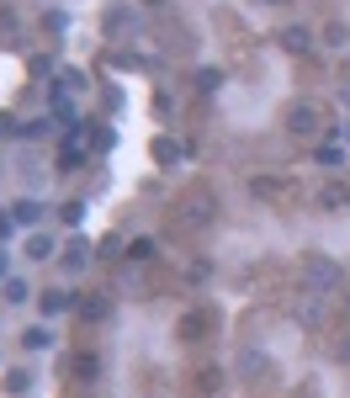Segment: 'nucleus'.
Here are the masks:
<instances>
[{"label": "nucleus", "mask_w": 350, "mask_h": 398, "mask_svg": "<svg viewBox=\"0 0 350 398\" xmlns=\"http://www.w3.org/2000/svg\"><path fill=\"white\" fill-rule=\"evenodd\" d=\"M303 287H308V292H334V287H340V266H334L329 255H308L303 260Z\"/></svg>", "instance_id": "nucleus-1"}, {"label": "nucleus", "mask_w": 350, "mask_h": 398, "mask_svg": "<svg viewBox=\"0 0 350 398\" xmlns=\"http://www.w3.org/2000/svg\"><path fill=\"white\" fill-rule=\"evenodd\" d=\"M234 372H239V382H255V388L276 377L271 356H266V351H255V345H249V351H239V366H234Z\"/></svg>", "instance_id": "nucleus-2"}, {"label": "nucleus", "mask_w": 350, "mask_h": 398, "mask_svg": "<svg viewBox=\"0 0 350 398\" xmlns=\"http://www.w3.org/2000/svg\"><path fill=\"white\" fill-rule=\"evenodd\" d=\"M287 128H292V133H318V128H324V112L308 106V101H297V106H292V117H287Z\"/></svg>", "instance_id": "nucleus-3"}, {"label": "nucleus", "mask_w": 350, "mask_h": 398, "mask_svg": "<svg viewBox=\"0 0 350 398\" xmlns=\"http://www.w3.org/2000/svg\"><path fill=\"white\" fill-rule=\"evenodd\" d=\"M282 48L303 59V54H308V48H313V32H308V27H287V32H282Z\"/></svg>", "instance_id": "nucleus-4"}, {"label": "nucleus", "mask_w": 350, "mask_h": 398, "mask_svg": "<svg viewBox=\"0 0 350 398\" xmlns=\"http://www.w3.org/2000/svg\"><path fill=\"white\" fill-rule=\"evenodd\" d=\"M38 218H42V202H32V197H21L16 207H11V223H16V229H32Z\"/></svg>", "instance_id": "nucleus-5"}, {"label": "nucleus", "mask_w": 350, "mask_h": 398, "mask_svg": "<svg viewBox=\"0 0 350 398\" xmlns=\"http://www.w3.org/2000/svg\"><path fill=\"white\" fill-rule=\"evenodd\" d=\"M75 308V292H42V314H64Z\"/></svg>", "instance_id": "nucleus-6"}, {"label": "nucleus", "mask_w": 350, "mask_h": 398, "mask_svg": "<svg viewBox=\"0 0 350 398\" xmlns=\"http://www.w3.org/2000/svg\"><path fill=\"white\" fill-rule=\"evenodd\" d=\"M48 255H53V239H48V234L27 239V260H48Z\"/></svg>", "instance_id": "nucleus-7"}, {"label": "nucleus", "mask_w": 350, "mask_h": 398, "mask_svg": "<svg viewBox=\"0 0 350 398\" xmlns=\"http://www.w3.org/2000/svg\"><path fill=\"white\" fill-rule=\"evenodd\" d=\"M21 345H27V351H48V345H53V335H48V329H27V335H21Z\"/></svg>", "instance_id": "nucleus-8"}, {"label": "nucleus", "mask_w": 350, "mask_h": 398, "mask_svg": "<svg viewBox=\"0 0 350 398\" xmlns=\"http://www.w3.org/2000/svg\"><path fill=\"white\" fill-rule=\"evenodd\" d=\"M32 292H27V281H5V303H27Z\"/></svg>", "instance_id": "nucleus-9"}, {"label": "nucleus", "mask_w": 350, "mask_h": 398, "mask_svg": "<svg viewBox=\"0 0 350 398\" xmlns=\"http://www.w3.org/2000/svg\"><path fill=\"white\" fill-rule=\"evenodd\" d=\"M106 27H112V32H127V27H133V16H127L123 5H117V11H112V16H106Z\"/></svg>", "instance_id": "nucleus-10"}, {"label": "nucleus", "mask_w": 350, "mask_h": 398, "mask_svg": "<svg viewBox=\"0 0 350 398\" xmlns=\"http://www.w3.org/2000/svg\"><path fill=\"white\" fill-rule=\"evenodd\" d=\"M324 202H329V207H345L350 197H345V186H324Z\"/></svg>", "instance_id": "nucleus-11"}, {"label": "nucleus", "mask_w": 350, "mask_h": 398, "mask_svg": "<svg viewBox=\"0 0 350 398\" xmlns=\"http://www.w3.org/2000/svg\"><path fill=\"white\" fill-rule=\"evenodd\" d=\"M127 255H133V260H149V255H154V244H149V239H133V250H127Z\"/></svg>", "instance_id": "nucleus-12"}, {"label": "nucleus", "mask_w": 350, "mask_h": 398, "mask_svg": "<svg viewBox=\"0 0 350 398\" xmlns=\"http://www.w3.org/2000/svg\"><path fill=\"white\" fill-rule=\"evenodd\" d=\"M64 266H69V271H80V266H85V250H80V244H69V255H64Z\"/></svg>", "instance_id": "nucleus-13"}, {"label": "nucleus", "mask_w": 350, "mask_h": 398, "mask_svg": "<svg viewBox=\"0 0 350 398\" xmlns=\"http://www.w3.org/2000/svg\"><path fill=\"white\" fill-rule=\"evenodd\" d=\"M324 43H329V48H345V27H340V21H334L329 32H324Z\"/></svg>", "instance_id": "nucleus-14"}, {"label": "nucleus", "mask_w": 350, "mask_h": 398, "mask_svg": "<svg viewBox=\"0 0 350 398\" xmlns=\"http://www.w3.org/2000/svg\"><path fill=\"white\" fill-rule=\"evenodd\" d=\"M266 5H282V0H266Z\"/></svg>", "instance_id": "nucleus-15"}, {"label": "nucleus", "mask_w": 350, "mask_h": 398, "mask_svg": "<svg viewBox=\"0 0 350 398\" xmlns=\"http://www.w3.org/2000/svg\"><path fill=\"white\" fill-rule=\"evenodd\" d=\"M345 101H350V91H345Z\"/></svg>", "instance_id": "nucleus-16"}]
</instances>
